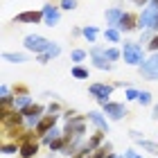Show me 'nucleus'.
I'll return each mask as SVG.
<instances>
[{"label":"nucleus","instance_id":"38","mask_svg":"<svg viewBox=\"0 0 158 158\" xmlns=\"http://www.w3.org/2000/svg\"><path fill=\"white\" fill-rule=\"evenodd\" d=\"M133 5H138V7H147L149 2H152V0H131Z\"/></svg>","mask_w":158,"mask_h":158},{"label":"nucleus","instance_id":"39","mask_svg":"<svg viewBox=\"0 0 158 158\" xmlns=\"http://www.w3.org/2000/svg\"><path fill=\"white\" fill-rule=\"evenodd\" d=\"M152 118L158 122V104H154V109H152Z\"/></svg>","mask_w":158,"mask_h":158},{"label":"nucleus","instance_id":"7","mask_svg":"<svg viewBox=\"0 0 158 158\" xmlns=\"http://www.w3.org/2000/svg\"><path fill=\"white\" fill-rule=\"evenodd\" d=\"M90 61L97 70H113V63L106 59V48H102V45L90 48Z\"/></svg>","mask_w":158,"mask_h":158},{"label":"nucleus","instance_id":"25","mask_svg":"<svg viewBox=\"0 0 158 158\" xmlns=\"http://www.w3.org/2000/svg\"><path fill=\"white\" fill-rule=\"evenodd\" d=\"M106 59H109L111 63L118 61V59H122V50L120 48H106Z\"/></svg>","mask_w":158,"mask_h":158},{"label":"nucleus","instance_id":"10","mask_svg":"<svg viewBox=\"0 0 158 158\" xmlns=\"http://www.w3.org/2000/svg\"><path fill=\"white\" fill-rule=\"evenodd\" d=\"M41 11H43V25H45V27H54V25H59V20H61V7L43 5V7H41Z\"/></svg>","mask_w":158,"mask_h":158},{"label":"nucleus","instance_id":"17","mask_svg":"<svg viewBox=\"0 0 158 158\" xmlns=\"http://www.w3.org/2000/svg\"><path fill=\"white\" fill-rule=\"evenodd\" d=\"M104 138H106V133H104V131H97V133H93L90 138L86 140V145H88L90 152H95L97 147H102V145H104Z\"/></svg>","mask_w":158,"mask_h":158},{"label":"nucleus","instance_id":"36","mask_svg":"<svg viewBox=\"0 0 158 158\" xmlns=\"http://www.w3.org/2000/svg\"><path fill=\"white\" fill-rule=\"evenodd\" d=\"M124 158H145V156L138 154L135 149H127V152H124Z\"/></svg>","mask_w":158,"mask_h":158},{"label":"nucleus","instance_id":"22","mask_svg":"<svg viewBox=\"0 0 158 158\" xmlns=\"http://www.w3.org/2000/svg\"><path fill=\"white\" fill-rule=\"evenodd\" d=\"M111 154V142H106V145H102V147H97L95 152H90L86 158H106Z\"/></svg>","mask_w":158,"mask_h":158},{"label":"nucleus","instance_id":"31","mask_svg":"<svg viewBox=\"0 0 158 158\" xmlns=\"http://www.w3.org/2000/svg\"><path fill=\"white\" fill-rule=\"evenodd\" d=\"M154 34H156L154 30H142V34H140V41H138V43H149V41L154 39Z\"/></svg>","mask_w":158,"mask_h":158},{"label":"nucleus","instance_id":"16","mask_svg":"<svg viewBox=\"0 0 158 158\" xmlns=\"http://www.w3.org/2000/svg\"><path fill=\"white\" fill-rule=\"evenodd\" d=\"M30 104H34V99L30 93H23V95H14V109L16 111H25Z\"/></svg>","mask_w":158,"mask_h":158},{"label":"nucleus","instance_id":"33","mask_svg":"<svg viewBox=\"0 0 158 158\" xmlns=\"http://www.w3.org/2000/svg\"><path fill=\"white\" fill-rule=\"evenodd\" d=\"M61 111V106H59V102H52V104H48V113H52V115H56V113Z\"/></svg>","mask_w":158,"mask_h":158},{"label":"nucleus","instance_id":"28","mask_svg":"<svg viewBox=\"0 0 158 158\" xmlns=\"http://www.w3.org/2000/svg\"><path fill=\"white\" fill-rule=\"evenodd\" d=\"M16 152H20V145H18V142H5V145H2V154L9 156V154H16Z\"/></svg>","mask_w":158,"mask_h":158},{"label":"nucleus","instance_id":"26","mask_svg":"<svg viewBox=\"0 0 158 158\" xmlns=\"http://www.w3.org/2000/svg\"><path fill=\"white\" fill-rule=\"evenodd\" d=\"M86 56H88V52H86V50H79V48H77V50H73L70 59H73V61H75V66H77V63H81Z\"/></svg>","mask_w":158,"mask_h":158},{"label":"nucleus","instance_id":"29","mask_svg":"<svg viewBox=\"0 0 158 158\" xmlns=\"http://www.w3.org/2000/svg\"><path fill=\"white\" fill-rule=\"evenodd\" d=\"M152 93H149V90H140V97H138V104H142V106H149V104H152Z\"/></svg>","mask_w":158,"mask_h":158},{"label":"nucleus","instance_id":"37","mask_svg":"<svg viewBox=\"0 0 158 158\" xmlns=\"http://www.w3.org/2000/svg\"><path fill=\"white\" fill-rule=\"evenodd\" d=\"M129 135H131V138H133L135 142L142 140V133H140V131H135V129H131V131H129Z\"/></svg>","mask_w":158,"mask_h":158},{"label":"nucleus","instance_id":"11","mask_svg":"<svg viewBox=\"0 0 158 158\" xmlns=\"http://www.w3.org/2000/svg\"><path fill=\"white\" fill-rule=\"evenodd\" d=\"M14 23H23V25H39L43 23V11L36 9H27V11H20L14 16Z\"/></svg>","mask_w":158,"mask_h":158},{"label":"nucleus","instance_id":"6","mask_svg":"<svg viewBox=\"0 0 158 158\" xmlns=\"http://www.w3.org/2000/svg\"><path fill=\"white\" fill-rule=\"evenodd\" d=\"M138 70H140V75L145 79H149V81H158V52L149 54Z\"/></svg>","mask_w":158,"mask_h":158},{"label":"nucleus","instance_id":"20","mask_svg":"<svg viewBox=\"0 0 158 158\" xmlns=\"http://www.w3.org/2000/svg\"><path fill=\"white\" fill-rule=\"evenodd\" d=\"M104 39L109 43H120L122 41V32L118 30V27H106L104 30Z\"/></svg>","mask_w":158,"mask_h":158},{"label":"nucleus","instance_id":"1","mask_svg":"<svg viewBox=\"0 0 158 158\" xmlns=\"http://www.w3.org/2000/svg\"><path fill=\"white\" fill-rule=\"evenodd\" d=\"M122 59H124L127 66H133V68H140L142 63H145V48L140 45V43L135 41H124V45H122Z\"/></svg>","mask_w":158,"mask_h":158},{"label":"nucleus","instance_id":"27","mask_svg":"<svg viewBox=\"0 0 158 158\" xmlns=\"http://www.w3.org/2000/svg\"><path fill=\"white\" fill-rule=\"evenodd\" d=\"M138 97H140V90L138 88H133V86H131V88H127V93H124L127 102H138Z\"/></svg>","mask_w":158,"mask_h":158},{"label":"nucleus","instance_id":"19","mask_svg":"<svg viewBox=\"0 0 158 158\" xmlns=\"http://www.w3.org/2000/svg\"><path fill=\"white\" fill-rule=\"evenodd\" d=\"M138 147L142 149V152H147V154H156L158 156V142H154V140L142 138V140H138Z\"/></svg>","mask_w":158,"mask_h":158},{"label":"nucleus","instance_id":"4","mask_svg":"<svg viewBox=\"0 0 158 158\" xmlns=\"http://www.w3.org/2000/svg\"><path fill=\"white\" fill-rule=\"evenodd\" d=\"M156 23H158V7L154 2H149L138 16V27L140 30H154L156 32Z\"/></svg>","mask_w":158,"mask_h":158},{"label":"nucleus","instance_id":"9","mask_svg":"<svg viewBox=\"0 0 158 158\" xmlns=\"http://www.w3.org/2000/svg\"><path fill=\"white\" fill-rule=\"evenodd\" d=\"M36 135V133H34ZM34 135H32V131H27V135L23 138V142H20V158H34L39 154V142L34 140Z\"/></svg>","mask_w":158,"mask_h":158},{"label":"nucleus","instance_id":"12","mask_svg":"<svg viewBox=\"0 0 158 158\" xmlns=\"http://www.w3.org/2000/svg\"><path fill=\"white\" fill-rule=\"evenodd\" d=\"M86 118H88V122H90V124L97 129V131L109 133L111 124H109V118L104 115V111H88V113H86Z\"/></svg>","mask_w":158,"mask_h":158},{"label":"nucleus","instance_id":"14","mask_svg":"<svg viewBox=\"0 0 158 158\" xmlns=\"http://www.w3.org/2000/svg\"><path fill=\"white\" fill-rule=\"evenodd\" d=\"M135 27H138V16L131 14V11H124V14H122V18H120L118 30L120 32H133Z\"/></svg>","mask_w":158,"mask_h":158},{"label":"nucleus","instance_id":"5","mask_svg":"<svg viewBox=\"0 0 158 158\" xmlns=\"http://www.w3.org/2000/svg\"><path fill=\"white\" fill-rule=\"evenodd\" d=\"M113 90H115V86H113V84H104V81H95V84L88 86V93L99 102V106L109 102V97L113 95Z\"/></svg>","mask_w":158,"mask_h":158},{"label":"nucleus","instance_id":"2","mask_svg":"<svg viewBox=\"0 0 158 158\" xmlns=\"http://www.w3.org/2000/svg\"><path fill=\"white\" fill-rule=\"evenodd\" d=\"M23 45H25L27 52H34V56H36V54L48 52L50 45H52V41H48L45 36H41V34H27L23 39Z\"/></svg>","mask_w":158,"mask_h":158},{"label":"nucleus","instance_id":"15","mask_svg":"<svg viewBox=\"0 0 158 158\" xmlns=\"http://www.w3.org/2000/svg\"><path fill=\"white\" fill-rule=\"evenodd\" d=\"M122 14H124V9H122V7H109V9H106V14H104V18H106V27H118V25H120Z\"/></svg>","mask_w":158,"mask_h":158},{"label":"nucleus","instance_id":"32","mask_svg":"<svg viewBox=\"0 0 158 158\" xmlns=\"http://www.w3.org/2000/svg\"><path fill=\"white\" fill-rule=\"evenodd\" d=\"M48 54L52 56V59H56V56L61 54V45H56V43H52V45H50V50H48Z\"/></svg>","mask_w":158,"mask_h":158},{"label":"nucleus","instance_id":"30","mask_svg":"<svg viewBox=\"0 0 158 158\" xmlns=\"http://www.w3.org/2000/svg\"><path fill=\"white\" fill-rule=\"evenodd\" d=\"M59 7H61L63 11H73L75 7H77V0H61V2H59Z\"/></svg>","mask_w":158,"mask_h":158},{"label":"nucleus","instance_id":"35","mask_svg":"<svg viewBox=\"0 0 158 158\" xmlns=\"http://www.w3.org/2000/svg\"><path fill=\"white\" fill-rule=\"evenodd\" d=\"M149 50H152V52H158V32L154 34V39L149 41Z\"/></svg>","mask_w":158,"mask_h":158},{"label":"nucleus","instance_id":"3","mask_svg":"<svg viewBox=\"0 0 158 158\" xmlns=\"http://www.w3.org/2000/svg\"><path fill=\"white\" fill-rule=\"evenodd\" d=\"M20 113L25 115V129H27V131H34L36 124L43 120V115L48 113V109L43 104H30L25 111H20Z\"/></svg>","mask_w":158,"mask_h":158},{"label":"nucleus","instance_id":"18","mask_svg":"<svg viewBox=\"0 0 158 158\" xmlns=\"http://www.w3.org/2000/svg\"><path fill=\"white\" fill-rule=\"evenodd\" d=\"M2 59L9 61V63H25L27 54L25 52H2Z\"/></svg>","mask_w":158,"mask_h":158},{"label":"nucleus","instance_id":"40","mask_svg":"<svg viewBox=\"0 0 158 158\" xmlns=\"http://www.w3.org/2000/svg\"><path fill=\"white\" fill-rule=\"evenodd\" d=\"M106 158H124V156H118V154H109Z\"/></svg>","mask_w":158,"mask_h":158},{"label":"nucleus","instance_id":"41","mask_svg":"<svg viewBox=\"0 0 158 158\" xmlns=\"http://www.w3.org/2000/svg\"><path fill=\"white\" fill-rule=\"evenodd\" d=\"M70 158H84V156L81 154H75V156H70Z\"/></svg>","mask_w":158,"mask_h":158},{"label":"nucleus","instance_id":"13","mask_svg":"<svg viewBox=\"0 0 158 158\" xmlns=\"http://www.w3.org/2000/svg\"><path fill=\"white\" fill-rule=\"evenodd\" d=\"M56 122H59V115H52V113H48V115H43V120L36 124V129H34V133L36 135H45L48 131H52V129L56 127Z\"/></svg>","mask_w":158,"mask_h":158},{"label":"nucleus","instance_id":"8","mask_svg":"<svg viewBox=\"0 0 158 158\" xmlns=\"http://www.w3.org/2000/svg\"><path fill=\"white\" fill-rule=\"evenodd\" d=\"M102 111H104V115L109 118V120H113V122H118V120H122V118L129 115L127 106L120 104V102H113V99H109L106 104H102Z\"/></svg>","mask_w":158,"mask_h":158},{"label":"nucleus","instance_id":"21","mask_svg":"<svg viewBox=\"0 0 158 158\" xmlns=\"http://www.w3.org/2000/svg\"><path fill=\"white\" fill-rule=\"evenodd\" d=\"M97 34H99V30H97V27H93V25L81 27V36L88 41V43H95V41H97Z\"/></svg>","mask_w":158,"mask_h":158},{"label":"nucleus","instance_id":"23","mask_svg":"<svg viewBox=\"0 0 158 158\" xmlns=\"http://www.w3.org/2000/svg\"><path fill=\"white\" fill-rule=\"evenodd\" d=\"M63 135V129H59V127H54L52 131H48L45 135H43V142H45V145H50V142L52 140H56V138H61Z\"/></svg>","mask_w":158,"mask_h":158},{"label":"nucleus","instance_id":"24","mask_svg":"<svg viewBox=\"0 0 158 158\" xmlns=\"http://www.w3.org/2000/svg\"><path fill=\"white\" fill-rule=\"evenodd\" d=\"M70 75H73L75 79H88V68H84V66H73V70H70Z\"/></svg>","mask_w":158,"mask_h":158},{"label":"nucleus","instance_id":"34","mask_svg":"<svg viewBox=\"0 0 158 158\" xmlns=\"http://www.w3.org/2000/svg\"><path fill=\"white\" fill-rule=\"evenodd\" d=\"M50 59H52V56H50L48 52H43V54H36V61L41 63V66H45V63H48Z\"/></svg>","mask_w":158,"mask_h":158}]
</instances>
